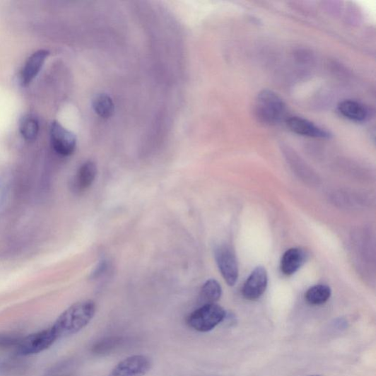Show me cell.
<instances>
[{"instance_id":"cell-1","label":"cell","mask_w":376,"mask_h":376,"mask_svg":"<svg viewBox=\"0 0 376 376\" xmlns=\"http://www.w3.org/2000/svg\"><path fill=\"white\" fill-rule=\"evenodd\" d=\"M96 313V305L92 300H83L66 310L52 327L58 339L73 335L83 329Z\"/></svg>"},{"instance_id":"cell-2","label":"cell","mask_w":376,"mask_h":376,"mask_svg":"<svg viewBox=\"0 0 376 376\" xmlns=\"http://www.w3.org/2000/svg\"><path fill=\"white\" fill-rule=\"evenodd\" d=\"M254 114L262 123L275 125L288 118L287 105L274 91L265 89L257 96L254 105Z\"/></svg>"},{"instance_id":"cell-3","label":"cell","mask_w":376,"mask_h":376,"mask_svg":"<svg viewBox=\"0 0 376 376\" xmlns=\"http://www.w3.org/2000/svg\"><path fill=\"white\" fill-rule=\"evenodd\" d=\"M227 312L217 304L202 305L187 318V324L199 332H208L224 322Z\"/></svg>"},{"instance_id":"cell-4","label":"cell","mask_w":376,"mask_h":376,"mask_svg":"<svg viewBox=\"0 0 376 376\" xmlns=\"http://www.w3.org/2000/svg\"><path fill=\"white\" fill-rule=\"evenodd\" d=\"M57 340L58 337L51 327L23 337L16 350L23 356L33 355L47 350Z\"/></svg>"},{"instance_id":"cell-5","label":"cell","mask_w":376,"mask_h":376,"mask_svg":"<svg viewBox=\"0 0 376 376\" xmlns=\"http://www.w3.org/2000/svg\"><path fill=\"white\" fill-rule=\"evenodd\" d=\"M215 257L219 271L229 286H234L239 276V266L233 249L222 245L216 249Z\"/></svg>"},{"instance_id":"cell-6","label":"cell","mask_w":376,"mask_h":376,"mask_svg":"<svg viewBox=\"0 0 376 376\" xmlns=\"http://www.w3.org/2000/svg\"><path fill=\"white\" fill-rule=\"evenodd\" d=\"M50 139L54 152L61 156H70L76 149V136L59 122L54 121L52 123Z\"/></svg>"},{"instance_id":"cell-7","label":"cell","mask_w":376,"mask_h":376,"mask_svg":"<svg viewBox=\"0 0 376 376\" xmlns=\"http://www.w3.org/2000/svg\"><path fill=\"white\" fill-rule=\"evenodd\" d=\"M152 368V362L144 355H134L121 361L107 376H144Z\"/></svg>"},{"instance_id":"cell-8","label":"cell","mask_w":376,"mask_h":376,"mask_svg":"<svg viewBox=\"0 0 376 376\" xmlns=\"http://www.w3.org/2000/svg\"><path fill=\"white\" fill-rule=\"evenodd\" d=\"M269 277L266 269L257 267L247 278L242 289L244 298L249 300L259 299L266 290Z\"/></svg>"},{"instance_id":"cell-9","label":"cell","mask_w":376,"mask_h":376,"mask_svg":"<svg viewBox=\"0 0 376 376\" xmlns=\"http://www.w3.org/2000/svg\"><path fill=\"white\" fill-rule=\"evenodd\" d=\"M286 122L288 128L297 135L322 139L331 137L329 131L305 118L292 117L288 118Z\"/></svg>"},{"instance_id":"cell-10","label":"cell","mask_w":376,"mask_h":376,"mask_svg":"<svg viewBox=\"0 0 376 376\" xmlns=\"http://www.w3.org/2000/svg\"><path fill=\"white\" fill-rule=\"evenodd\" d=\"M309 257L308 253L303 249L292 248L282 256L281 271L286 276L295 274L302 268Z\"/></svg>"},{"instance_id":"cell-11","label":"cell","mask_w":376,"mask_h":376,"mask_svg":"<svg viewBox=\"0 0 376 376\" xmlns=\"http://www.w3.org/2000/svg\"><path fill=\"white\" fill-rule=\"evenodd\" d=\"M49 54V51L40 49L30 56L21 72V83L23 86L29 85L35 78L43 67Z\"/></svg>"},{"instance_id":"cell-12","label":"cell","mask_w":376,"mask_h":376,"mask_svg":"<svg viewBox=\"0 0 376 376\" xmlns=\"http://www.w3.org/2000/svg\"><path fill=\"white\" fill-rule=\"evenodd\" d=\"M98 175V167L95 163L89 160L84 163L77 173L72 183L75 192L81 193L87 189L95 181Z\"/></svg>"},{"instance_id":"cell-13","label":"cell","mask_w":376,"mask_h":376,"mask_svg":"<svg viewBox=\"0 0 376 376\" xmlns=\"http://www.w3.org/2000/svg\"><path fill=\"white\" fill-rule=\"evenodd\" d=\"M337 109L343 117L356 122L366 121L370 114L365 105L355 100H344L338 105Z\"/></svg>"},{"instance_id":"cell-14","label":"cell","mask_w":376,"mask_h":376,"mask_svg":"<svg viewBox=\"0 0 376 376\" xmlns=\"http://www.w3.org/2000/svg\"><path fill=\"white\" fill-rule=\"evenodd\" d=\"M222 295V288L215 279H209L203 285L199 295L201 306L216 304Z\"/></svg>"},{"instance_id":"cell-15","label":"cell","mask_w":376,"mask_h":376,"mask_svg":"<svg viewBox=\"0 0 376 376\" xmlns=\"http://www.w3.org/2000/svg\"><path fill=\"white\" fill-rule=\"evenodd\" d=\"M331 295V288L326 285L310 288L305 294L307 302L313 306L322 305L328 302Z\"/></svg>"},{"instance_id":"cell-16","label":"cell","mask_w":376,"mask_h":376,"mask_svg":"<svg viewBox=\"0 0 376 376\" xmlns=\"http://www.w3.org/2000/svg\"><path fill=\"white\" fill-rule=\"evenodd\" d=\"M93 108L96 114L103 119H108L114 114V104L106 93H100L93 100Z\"/></svg>"},{"instance_id":"cell-17","label":"cell","mask_w":376,"mask_h":376,"mask_svg":"<svg viewBox=\"0 0 376 376\" xmlns=\"http://www.w3.org/2000/svg\"><path fill=\"white\" fill-rule=\"evenodd\" d=\"M20 131L22 136L27 141H34L40 131V123L33 115L23 117L20 122Z\"/></svg>"},{"instance_id":"cell-18","label":"cell","mask_w":376,"mask_h":376,"mask_svg":"<svg viewBox=\"0 0 376 376\" xmlns=\"http://www.w3.org/2000/svg\"><path fill=\"white\" fill-rule=\"evenodd\" d=\"M122 343L123 339L121 336L106 337L93 345L92 352L97 354L108 353L118 348Z\"/></svg>"},{"instance_id":"cell-19","label":"cell","mask_w":376,"mask_h":376,"mask_svg":"<svg viewBox=\"0 0 376 376\" xmlns=\"http://www.w3.org/2000/svg\"><path fill=\"white\" fill-rule=\"evenodd\" d=\"M23 338V336L17 333H1L0 334V348H16Z\"/></svg>"},{"instance_id":"cell-20","label":"cell","mask_w":376,"mask_h":376,"mask_svg":"<svg viewBox=\"0 0 376 376\" xmlns=\"http://www.w3.org/2000/svg\"><path fill=\"white\" fill-rule=\"evenodd\" d=\"M334 327L338 330H344L348 327V322L345 318H337L334 322Z\"/></svg>"},{"instance_id":"cell-21","label":"cell","mask_w":376,"mask_h":376,"mask_svg":"<svg viewBox=\"0 0 376 376\" xmlns=\"http://www.w3.org/2000/svg\"><path fill=\"white\" fill-rule=\"evenodd\" d=\"M309 376H324V375H309Z\"/></svg>"}]
</instances>
